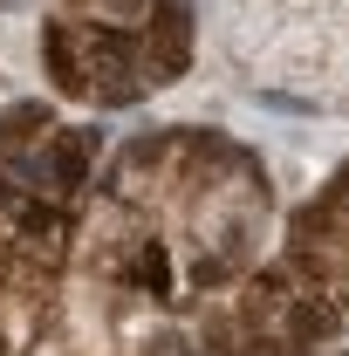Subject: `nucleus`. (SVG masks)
I'll use <instances>...</instances> for the list:
<instances>
[{
  "label": "nucleus",
  "mask_w": 349,
  "mask_h": 356,
  "mask_svg": "<svg viewBox=\"0 0 349 356\" xmlns=\"http://www.w3.org/2000/svg\"><path fill=\"white\" fill-rule=\"evenodd\" d=\"M274 178L226 131L172 124L131 137L83 213V309L110 343H144L158 322L233 295L267 254Z\"/></svg>",
  "instance_id": "f257e3e1"
},
{
  "label": "nucleus",
  "mask_w": 349,
  "mask_h": 356,
  "mask_svg": "<svg viewBox=\"0 0 349 356\" xmlns=\"http://www.w3.org/2000/svg\"><path fill=\"white\" fill-rule=\"evenodd\" d=\"M199 55V0H55L42 76L83 110H131L172 89Z\"/></svg>",
  "instance_id": "f03ea898"
},
{
  "label": "nucleus",
  "mask_w": 349,
  "mask_h": 356,
  "mask_svg": "<svg viewBox=\"0 0 349 356\" xmlns=\"http://www.w3.org/2000/svg\"><path fill=\"white\" fill-rule=\"evenodd\" d=\"M213 21L254 89L349 117V0H213Z\"/></svg>",
  "instance_id": "7ed1b4c3"
},
{
  "label": "nucleus",
  "mask_w": 349,
  "mask_h": 356,
  "mask_svg": "<svg viewBox=\"0 0 349 356\" xmlns=\"http://www.w3.org/2000/svg\"><path fill=\"white\" fill-rule=\"evenodd\" d=\"M76 206L0 172V356H42L69 309Z\"/></svg>",
  "instance_id": "20e7f679"
},
{
  "label": "nucleus",
  "mask_w": 349,
  "mask_h": 356,
  "mask_svg": "<svg viewBox=\"0 0 349 356\" xmlns=\"http://www.w3.org/2000/svg\"><path fill=\"white\" fill-rule=\"evenodd\" d=\"M336 322L343 315L329 309L315 288H308L295 267H254L247 281H240V302L226 315V356H315L336 343Z\"/></svg>",
  "instance_id": "39448f33"
},
{
  "label": "nucleus",
  "mask_w": 349,
  "mask_h": 356,
  "mask_svg": "<svg viewBox=\"0 0 349 356\" xmlns=\"http://www.w3.org/2000/svg\"><path fill=\"white\" fill-rule=\"evenodd\" d=\"M0 172H14L21 185L76 206L89 172H96V131L48 117L42 103H14L0 117Z\"/></svg>",
  "instance_id": "423d86ee"
},
{
  "label": "nucleus",
  "mask_w": 349,
  "mask_h": 356,
  "mask_svg": "<svg viewBox=\"0 0 349 356\" xmlns=\"http://www.w3.org/2000/svg\"><path fill=\"white\" fill-rule=\"evenodd\" d=\"M281 261L295 267L336 315H349V165L295 213L288 254H281Z\"/></svg>",
  "instance_id": "0eeeda50"
},
{
  "label": "nucleus",
  "mask_w": 349,
  "mask_h": 356,
  "mask_svg": "<svg viewBox=\"0 0 349 356\" xmlns=\"http://www.w3.org/2000/svg\"><path fill=\"white\" fill-rule=\"evenodd\" d=\"M0 7H28V0H0Z\"/></svg>",
  "instance_id": "6e6552de"
}]
</instances>
